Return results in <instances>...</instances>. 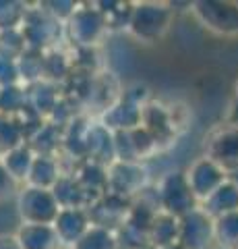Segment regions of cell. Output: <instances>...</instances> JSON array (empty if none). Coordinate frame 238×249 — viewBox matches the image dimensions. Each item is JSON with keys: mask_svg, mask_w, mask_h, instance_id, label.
Here are the masks:
<instances>
[{"mask_svg": "<svg viewBox=\"0 0 238 249\" xmlns=\"http://www.w3.org/2000/svg\"><path fill=\"white\" fill-rule=\"evenodd\" d=\"M230 183H232V185L236 187V189H238V168H234V170H232V181H230Z\"/></svg>", "mask_w": 238, "mask_h": 249, "instance_id": "cell-20", "label": "cell"}, {"mask_svg": "<svg viewBox=\"0 0 238 249\" xmlns=\"http://www.w3.org/2000/svg\"><path fill=\"white\" fill-rule=\"evenodd\" d=\"M170 23V9L164 4H139L130 11L128 27L141 40L153 42L156 37H162Z\"/></svg>", "mask_w": 238, "mask_h": 249, "instance_id": "cell-2", "label": "cell"}, {"mask_svg": "<svg viewBox=\"0 0 238 249\" xmlns=\"http://www.w3.org/2000/svg\"><path fill=\"white\" fill-rule=\"evenodd\" d=\"M187 183L189 189L193 193V197L197 199H207L213 191L226 183V170L220 168L216 162H211L209 158L197 160L187 173Z\"/></svg>", "mask_w": 238, "mask_h": 249, "instance_id": "cell-4", "label": "cell"}, {"mask_svg": "<svg viewBox=\"0 0 238 249\" xmlns=\"http://www.w3.org/2000/svg\"><path fill=\"white\" fill-rule=\"evenodd\" d=\"M60 212L50 189L27 187L19 196V214L25 224H52Z\"/></svg>", "mask_w": 238, "mask_h": 249, "instance_id": "cell-1", "label": "cell"}, {"mask_svg": "<svg viewBox=\"0 0 238 249\" xmlns=\"http://www.w3.org/2000/svg\"><path fill=\"white\" fill-rule=\"evenodd\" d=\"M213 237V220L203 210H190L178 224V243L184 249H205Z\"/></svg>", "mask_w": 238, "mask_h": 249, "instance_id": "cell-5", "label": "cell"}, {"mask_svg": "<svg viewBox=\"0 0 238 249\" xmlns=\"http://www.w3.org/2000/svg\"><path fill=\"white\" fill-rule=\"evenodd\" d=\"M60 178L58 175V164L50 156H35L33 164L29 168L27 181L32 187H37V189H52L56 185V181Z\"/></svg>", "mask_w": 238, "mask_h": 249, "instance_id": "cell-11", "label": "cell"}, {"mask_svg": "<svg viewBox=\"0 0 238 249\" xmlns=\"http://www.w3.org/2000/svg\"><path fill=\"white\" fill-rule=\"evenodd\" d=\"M213 235L220 239L222 245H234L238 243V212H230L220 216L213 222Z\"/></svg>", "mask_w": 238, "mask_h": 249, "instance_id": "cell-13", "label": "cell"}, {"mask_svg": "<svg viewBox=\"0 0 238 249\" xmlns=\"http://www.w3.org/2000/svg\"><path fill=\"white\" fill-rule=\"evenodd\" d=\"M15 237L21 249H54L58 245L52 224H23Z\"/></svg>", "mask_w": 238, "mask_h": 249, "instance_id": "cell-9", "label": "cell"}, {"mask_svg": "<svg viewBox=\"0 0 238 249\" xmlns=\"http://www.w3.org/2000/svg\"><path fill=\"white\" fill-rule=\"evenodd\" d=\"M195 15L205 27L218 34H238V4L232 2H197Z\"/></svg>", "mask_w": 238, "mask_h": 249, "instance_id": "cell-3", "label": "cell"}, {"mask_svg": "<svg viewBox=\"0 0 238 249\" xmlns=\"http://www.w3.org/2000/svg\"><path fill=\"white\" fill-rule=\"evenodd\" d=\"M15 189H17V181L9 175V170L0 162V201H6L9 197H13Z\"/></svg>", "mask_w": 238, "mask_h": 249, "instance_id": "cell-18", "label": "cell"}, {"mask_svg": "<svg viewBox=\"0 0 238 249\" xmlns=\"http://www.w3.org/2000/svg\"><path fill=\"white\" fill-rule=\"evenodd\" d=\"M17 79H19L17 60H11V58L0 56V85L6 88V85H13Z\"/></svg>", "mask_w": 238, "mask_h": 249, "instance_id": "cell-17", "label": "cell"}, {"mask_svg": "<svg viewBox=\"0 0 238 249\" xmlns=\"http://www.w3.org/2000/svg\"><path fill=\"white\" fill-rule=\"evenodd\" d=\"M205 150L207 158L216 162L220 168L230 170V173L238 168V124L216 131L205 143Z\"/></svg>", "mask_w": 238, "mask_h": 249, "instance_id": "cell-6", "label": "cell"}, {"mask_svg": "<svg viewBox=\"0 0 238 249\" xmlns=\"http://www.w3.org/2000/svg\"><path fill=\"white\" fill-rule=\"evenodd\" d=\"M205 206H207L203 208L205 214L218 216V218L230 212H238V189L230 181H226L205 199Z\"/></svg>", "mask_w": 238, "mask_h": 249, "instance_id": "cell-10", "label": "cell"}, {"mask_svg": "<svg viewBox=\"0 0 238 249\" xmlns=\"http://www.w3.org/2000/svg\"><path fill=\"white\" fill-rule=\"evenodd\" d=\"M106 27L104 17L99 11H77L71 15V34L79 40V44H94L95 37Z\"/></svg>", "mask_w": 238, "mask_h": 249, "instance_id": "cell-8", "label": "cell"}, {"mask_svg": "<svg viewBox=\"0 0 238 249\" xmlns=\"http://www.w3.org/2000/svg\"><path fill=\"white\" fill-rule=\"evenodd\" d=\"M27 102V93L21 91L15 85H6L0 88V110L2 112H17L21 108H25Z\"/></svg>", "mask_w": 238, "mask_h": 249, "instance_id": "cell-15", "label": "cell"}, {"mask_svg": "<svg viewBox=\"0 0 238 249\" xmlns=\"http://www.w3.org/2000/svg\"><path fill=\"white\" fill-rule=\"evenodd\" d=\"M58 243H71L75 245L83 235L87 232V216L81 208H64L60 210L56 220L52 222Z\"/></svg>", "mask_w": 238, "mask_h": 249, "instance_id": "cell-7", "label": "cell"}, {"mask_svg": "<svg viewBox=\"0 0 238 249\" xmlns=\"http://www.w3.org/2000/svg\"><path fill=\"white\" fill-rule=\"evenodd\" d=\"M17 145H21V129L9 116H0V154L4 156Z\"/></svg>", "mask_w": 238, "mask_h": 249, "instance_id": "cell-14", "label": "cell"}, {"mask_svg": "<svg viewBox=\"0 0 238 249\" xmlns=\"http://www.w3.org/2000/svg\"><path fill=\"white\" fill-rule=\"evenodd\" d=\"M0 249H21L15 235H0Z\"/></svg>", "mask_w": 238, "mask_h": 249, "instance_id": "cell-19", "label": "cell"}, {"mask_svg": "<svg viewBox=\"0 0 238 249\" xmlns=\"http://www.w3.org/2000/svg\"><path fill=\"white\" fill-rule=\"evenodd\" d=\"M87 247L89 249H112V239L104 229H87V232L75 243V247Z\"/></svg>", "mask_w": 238, "mask_h": 249, "instance_id": "cell-16", "label": "cell"}, {"mask_svg": "<svg viewBox=\"0 0 238 249\" xmlns=\"http://www.w3.org/2000/svg\"><path fill=\"white\" fill-rule=\"evenodd\" d=\"M33 158L35 156L32 154V150L25 145H17L13 147L11 152H6L0 162L4 164V168L9 170V175L15 178V181H27V175H29V168L33 164Z\"/></svg>", "mask_w": 238, "mask_h": 249, "instance_id": "cell-12", "label": "cell"}]
</instances>
